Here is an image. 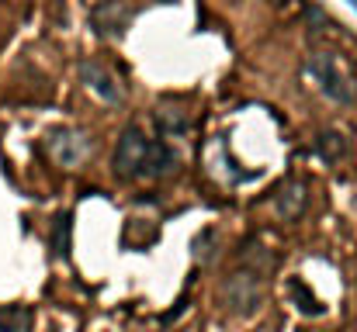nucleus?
<instances>
[{
  "label": "nucleus",
  "instance_id": "nucleus-12",
  "mask_svg": "<svg viewBox=\"0 0 357 332\" xmlns=\"http://www.w3.org/2000/svg\"><path fill=\"white\" fill-rule=\"evenodd\" d=\"M28 326H31V312L24 305L0 308V332H28Z\"/></svg>",
  "mask_w": 357,
  "mask_h": 332
},
{
  "label": "nucleus",
  "instance_id": "nucleus-14",
  "mask_svg": "<svg viewBox=\"0 0 357 332\" xmlns=\"http://www.w3.org/2000/svg\"><path fill=\"white\" fill-rule=\"evenodd\" d=\"M274 3H291V0H274Z\"/></svg>",
  "mask_w": 357,
  "mask_h": 332
},
{
  "label": "nucleus",
  "instance_id": "nucleus-11",
  "mask_svg": "<svg viewBox=\"0 0 357 332\" xmlns=\"http://www.w3.org/2000/svg\"><path fill=\"white\" fill-rule=\"evenodd\" d=\"M316 152H319L326 163L344 159V156H347V139H344L340 132H319V135H316Z\"/></svg>",
  "mask_w": 357,
  "mask_h": 332
},
{
  "label": "nucleus",
  "instance_id": "nucleus-10",
  "mask_svg": "<svg viewBox=\"0 0 357 332\" xmlns=\"http://www.w3.org/2000/svg\"><path fill=\"white\" fill-rule=\"evenodd\" d=\"M156 128H160V135H184L188 128H191V118H188V111L184 108H156Z\"/></svg>",
  "mask_w": 357,
  "mask_h": 332
},
{
  "label": "nucleus",
  "instance_id": "nucleus-8",
  "mask_svg": "<svg viewBox=\"0 0 357 332\" xmlns=\"http://www.w3.org/2000/svg\"><path fill=\"white\" fill-rule=\"evenodd\" d=\"M125 24H128V10L121 0H105V7L94 10V28L101 35H121Z\"/></svg>",
  "mask_w": 357,
  "mask_h": 332
},
{
  "label": "nucleus",
  "instance_id": "nucleus-3",
  "mask_svg": "<svg viewBox=\"0 0 357 332\" xmlns=\"http://www.w3.org/2000/svg\"><path fill=\"white\" fill-rule=\"evenodd\" d=\"M146 149H149V142H146L142 128H139V125H125V128H121L119 145H115V159H112V166H115V173H119L121 180L142 177Z\"/></svg>",
  "mask_w": 357,
  "mask_h": 332
},
{
  "label": "nucleus",
  "instance_id": "nucleus-6",
  "mask_svg": "<svg viewBox=\"0 0 357 332\" xmlns=\"http://www.w3.org/2000/svg\"><path fill=\"white\" fill-rule=\"evenodd\" d=\"M274 212L284 221H295L302 212H305V187L298 180H288L281 184V191L274 194Z\"/></svg>",
  "mask_w": 357,
  "mask_h": 332
},
{
  "label": "nucleus",
  "instance_id": "nucleus-2",
  "mask_svg": "<svg viewBox=\"0 0 357 332\" xmlns=\"http://www.w3.org/2000/svg\"><path fill=\"white\" fill-rule=\"evenodd\" d=\"M264 301V280L257 270L243 267V270H233L222 284V305L233 312V315H253Z\"/></svg>",
  "mask_w": 357,
  "mask_h": 332
},
{
  "label": "nucleus",
  "instance_id": "nucleus-4",
  "mask_svg": "<svg viewBox=\"0 0 357 332\" xmlns=\"http://www.w3.org/2000/svg\"><path fill=\"white\" fill-rule=\"evenodd\" d=\"M49 152H52V159L59 166H80L87 159V152H91V142L77 128H56L49 135Z\"/></svg>",
  "mask_w": 357,
  "mask_h": 332
},
{
  "label": "nucleus",
  "instance_id": "nucleus-7",
  "mask_svg": "<svg viewBox=\"0 0 357 332\" xmlns=\"http://www.w3.org/2000/svg\"><path fill=\"white\" fill-rule=\"evenodd\" d=\"M174 166H177V152L167 142H149L142 159V177H167Z\"/></svg>",
  "mask_w": 357,
  "mask_h": 332
},
{
  "label": "nucleus",
  "instance_id": "nucleus-13",
  "mask_svg": "<svg viewBox=\"0 0 357 332\" xmlns=\"http://www.w3.org/2000/svg\"><path fill=\"white\" fill-rule=\"evenodd\" d=\"M52 253L70 256V215H59L52 221Z\"/></svg>",
  "mask_w": 357,
  "mask_h": 332
},
{
  "label": "nucleus",
  "instance_id": "nucleus-9",
  "mask_svg": "<svg viewBox=\"0 0 357 332\" xmlns=\"http://www.w3.org/2000/svg\"><path fill=\"white\" fill-rule=\"evenodd\" d=\"M288 287H291V301H295V308H298L302 315H312V319H316V315H323V312H326V305H323V301L312 294L309 280H302V277H291V284H288Z\"/></svg>",
  "mask_w": 357,
  "mask_h": 332
},
{
  "label": "nucleus",
  "instance_id": "nucleus-1",
  "mask_svg": "<svg viewBox=\"0 0 357 332\" xmlns=\"http://www.w3.org/2000/svg\"><path fill=\"white\" fill-rule=\"evenodd\" d=\"M309 73H312V80L319 84V90H323L330 101H337V104H354V97H357L354 77H351V70H347L333 52H312V56H309Z\"/></svg>",
  "mask_w": 357,
  "mask_h": 332
},
{
  "label": "nucleus",
  "instance_id": "nucleus-5",
  "mask_svg": "<svg viewBox=\"0 0 357 332\" xmlns=\"http://www.w3.org/2000/svg\"><path fill=\"white\" fill-rule=\"evenodd\" d=\"M80 80L108 104H119L121 101V87L119 80L112 77V70H105L101 63H80Z\"/></svg>",
  "mask_w": 357,
  "mask_h": 332
}]
</instances>
